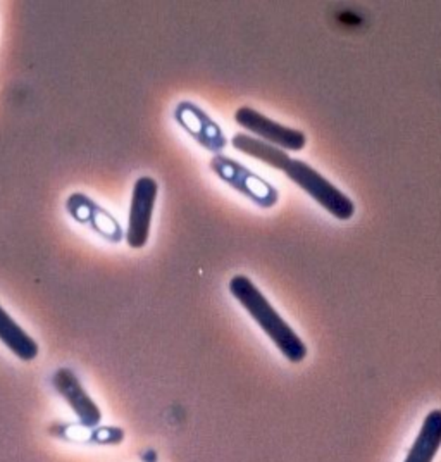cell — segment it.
<instances>
[{
	"label": "cell",
	"instance_id": "cell-2",
	"mask_svg": "<svg viewBox=\"0 0 441 462\" xmlns=\"http://www.w3.org/2000/svg\"><path fill=\"white\" fill-rule=\"evenodd\" d=\"M280 171L287 174L297 187H300L304 192L310 195L333 217L346 221L352 219V216L355 214L354 200L338 187H335L323 174L317 173L312 166H308V162L291 159L288 155Z\"/></svg>",
	"mask_w": 441,
	"mask_h": 462
},
{
	"label": "cell",
	"instance_id": "cell-4",
	"mask_svg": "<svg viewBox=\"0 0 441 462\" xmlns=\"http://www.w3.org/2000/svg\"><path fill=\"white\" fill-rule=\"evenodd\" d=\"M157 195H159V185L152 176H142L134 181L128 228L124 235L126 244L132 249H142L149 242Z\"/></svg>",
	"mask_w": 441,
	"mask_h": 462
},
{
	"label": "cell",
	"instance_id": "cell-9",
	"mask_svg": "<svg viewBox=\"0 0 441 462\" xmlns=\"http://www.w3.org/2000/svg\"><path fill=\"white\" fill-rule=\"evenodd\" d=\"M0 342L24 363L33 361L39 356V344L16 323V319L2 306H0Z\"/></svg>",
	"mask_w": 441,
	"mask_h": 462
},
{
	"label": "cell",
	"instance_id": "cell-11",
	"mask_svg": "<svg viewBox=\"0 0 441 462\" xmlns=\"http://www.w3.org/2000/svg\"><path fill=\"white\" fill-rule=\"evenodd\" d=\"M231 145L242 152V154L250 155V157H255L257 161L268 164L269 168H274L280 171L283 161L287 159L288 154L283 149H278L271 143H266L259 138H253V136L245 135V134H236V135L231 138Z\"/></svg>",
	"mask_w": 441,
	"mask_h": 462
},
{
	"label": "cell",
	"instance_id": "cell-5",
	"mask_svg": "<svg viewBox=\"0 0 441 462\" xmlns=\"http://www.w3.org/2000/svg\"><path fill=\"white\" fill-rule=\"evenodd\" d=\"M234 121L242 128L252 132L253 135L262 138V142L283 151L299 152L308 143V136L304 135L300 130L283 126L281 123L269 119L268 116L261 115L252 107H240L234 115Z\"/></svg>",
	"mask_w": 441,
	"mask_h": 462
},
{
	"label": "cell",
	"instance_id": "cell-10",
	"mask_svg": "<svg viewBox=\"0 0 441 462\" xmlns=\"http://www.w3.org/2000/svg\"><path fill=\"white\" fill-rule=\"evenodd\" d=\"M441 447V409L431 411L405 462H433Z\"/></svg>",
	"mask_w": 441,
	"mask_h": 462
},
{
	"label": "cell",
	"instance_id": "cell-6",
	"mask_svg": "<svg viewBox=\"0 0 441 462\" xmlns=\"http://www.w3.org/2000/svg\"><path fill=\"white\" fill-rule=\"evenodd\" d=\"M52 386L66 404L73 409L78 421L85 428H96L102 421V411L96 401L88 395L79 378L69 367H59L52 374Z\"/></svg>",
	"mask_w": 441,
	"mask_h": 462
},
{
	"label": "cell",
	"instance_id": "cell-7",
	"mask_svg": "<svg viewBox=\"0 0 441 462\" xmlns=\"http://www.w3.org/2000/svg\"><path fill=\"white\" fill-rule=\"evenodd\" d=\"M174 119L198 145L207 151L219 152L228 145L219 125L193 102H179L174 109Z\"/></svg>",
	"mask_w": 441,
	"mask_h": 462
},
{
	"label": "cell",
	"instance_id": "cell-1",
	"mask_svg": "<svg viewBox=\"0 0 441 462\" xmlns=\"http://www.w3.org/2000/svg\"><path fill=\"white\" fill-rule=\"evenodd\" d=\"M231 295L245 308L250 318L262 328V331L278 346L291 365H299L308 356V346L295 333V329L271 306L264 293L245 274H236L230 282Z\"/></svg>",
	"mask_w": 441,
	"mask_h": 462
},
{
	"label": "cell",
	"instance_id": "cell-3",
	"mask_svg": "<svg viewBox=\"0 0 441 462\" xmlns=\"http://www.w3.org/2000/svg\"><path fill=\"white\" fill-rule=\"evenodd\" d=\"M211 168L214 173L217 174L225 183H228L231 189L236 192L249 197L250 200L264 209L272 208L278 202V190L268 183L264 178L252 173L240 162L233 161L225 155L212 157Z\"/></svg>",
	"mask_w": 441,
	"mask_h": 462
},
{
	"label": "cell",
	"instance_id": "cell-8",
	"mask_svg": "<svg viewBox=\"0 0 441 462\" xmlns=\"http://www.w3.org/2000/svg\"><path fill=\"white\" fill-rule=\"evenodd\" d=\"M66 211L69 212V216L77 223L90 226L107 242L119 244L124 238V231L115 216L100 208L85 193H73L71 197H68Z\"/></svg>",
	"mask_w": 441,
	"mask_h": 462
}]
</instances>
